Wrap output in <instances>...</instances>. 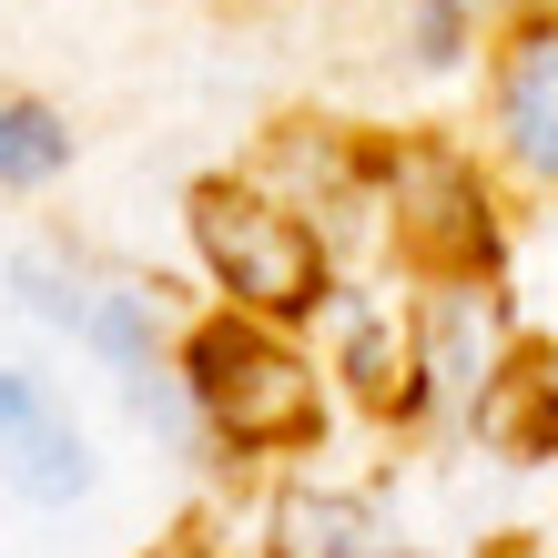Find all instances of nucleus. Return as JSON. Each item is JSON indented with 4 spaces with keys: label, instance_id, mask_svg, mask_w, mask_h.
Here are the masks:
<instances>
[{
    "label": "nucleus",
    "instance_id": "obj_1",
    "mask_svg": "<svg viewBox=\"0 0 558 558\" xmlns=\"http://www.w3.org/2000/svg\"><path fill=\"white\" fill-rule=\"evenodd\" d=\"M173 366H183L193 426H204V468H294L336 426V376H325L305 325L193 305Z\"/></svg>",
    "mask_w": 558,
    "mask_h": 558
},
{
    "label": "nucleus",
    "instance_id": "obj_2",
    "mask_svg": "<svg viewBox=\"0 0 558 558\" xmlns=\"http://www.w3.org/2000/svg\"><path fill=\"white\" fill-rule=\"evenodd\" d=\"M183 265L204 284V305L234 315H275V325H315V305L336 294V244L284 204L265 173H204L183 193Z\"/></svg>",
    "mask_w": 558,
    "mask_h": 558
},
{
    "label": "nucleus",
    "instance_id": "obj_3",
    "mask_svg": "<svg viewBox=\"0 0 558 558\" xmlns=\"http://www.w3.org/2000/svg\"><path fill=\"white\" fill-rule=\"evenodd\" d=\"M376 204L397 275H498L518 244V193L468 133H376Z\"/></svg>",
    "mask_w": 558,
    "mask_h": 558
},
{
    "label": "nucleus",
    "instance_id": "obj_4",
    "mask_svg": "<svg viewBox=\"0 0 558 558\" xmlns=\"http://www.w3.org/2000/svg\"><path fill=\"white\" fill-rule=\"evenodd\" d=\"M407 315H416V416L457 426V437H468L477 407L538 355L508 265L498 275H407Z\"/></svg>",
    "mask_w": 558,
    "mask_h": 558
},
{
    "label": "nucleus",
    "instance_id": "obj_5",
    "mask_svg": "<svg viewBox=\"0 0 558 558\" xmlns=\"http://www.w3.org/2000/svg\"><path fill=\"white\" fill-rule=\"evenodd\" d=\"M477 153L518 204L558 214V0H518L477 61Z\"/></svg>",
    "mask_w": 558,
    "mask_h": 558
},
{
    "label": "nucleus",
    "instance_id": "obj_6",
    "mask_svg": "<svg viewBox=\"0 0 558 558\" xmlns=\"http://www.w3.org/2000/svg\"><path fill=\"white\" fill-rule=\"evenodd\" d=\"M244 173H265L284 204L336 244L345 275H397V254H386V204H376V133L325 122V112H284L275 133L254 143Z\"/></svg>",
    "mask_w": 558,
    "mask_h": 558
},
{
    "label": "nucleus",
    "instance_id": "obj_7",
    "mask_svg": "<svg viewBox=\"0 0 558 558\" xmlns=\"http://www.w3.org/2000/svg\"><path fill=\"white\" fill-rule=\"evenodd\" d=\"M315 355L336 376V407L366 426H426L416 416V315H407V275H336V294L315 305Z\"/></svg>",
    "mask_w": 558,
    "mask_h": 558
},
{
    "label": "nucleus",
    "instance_id": "obj_8",
    "mask_svg": "<svg viewBox=\"0 0 558 558\" xmlns=\"http://www.w3.org/2000/svg\"><path fill=\"white\" fill-rule=\"evenodd\" d=\"M254 558H426L397 508L355 477H315V468H275L265 518H254Z\"/></svg>",
    "mask_w": 558,
    "mask_h": 558
},
{
    "label": "nucleus",
    "instance_id": "obj_9",
    "mask_svg": "<svg viewBox=\"0 0 558 558\" xmlns=\"http://www.w3.org/2000/svg\"><path fill=\"white\" fill-rule=\"evenodd\" d=\"M92 437H82V416L72 397L41 376V366H21V355H0V487L31 508H82L92 498Z\"/></svg>",
    "mask_w": 558,
    "mask_h": 558
},
{
    "label": "nucleus",
    "instance_id": "obj_10",
    "mask_svg": "<svg viewBox=\"0 0 558 558\" xmlns=\"http://www.w3.org/2000/svg\"><path fill=\"white\" fill-rule=\"evenodd\" d=\"M92 284H102V254L72 244V234H31V244L0 254V294H11V315H21V325H41L51 345H82Z\"/></svg>",
    "mask_w": 558,
    "mask_h": 558
},
{
    "label": "nucleus",
    "instance_id": "obj_11",
    "mask_svg": "<svg viewBox=\"0 0 558 558\" xmlns=\"http://www.w3.org/2000/svg\"><path fill=\"white\" fill-rule=\"evenodd\" d=\"M487 21L477 0H386V51L407 82H477L487 61Z\"/></svg>",
    "mask_w": 558,
    "mask_h": 558
},
{
    "label": "nucleus",
    "instance_id": "obj_12",
    "mask_svg": "<svg viewBox=\"0 0 558 558\" xmlns=\"http://www.w3.org/2000/svg\"><path fill=\"white\" fill-rule=\"evenodd\" d=\"M72 162H82L72 112H61L51 92L0 82V193H11V204H31V193H51L61 173H72Z\"/></svg>",
    "mask_w": 558,
    "mask_h": 558
},
{
    "label": "nucleus",
    "instance_id": "obj_13",
    "mask_svg": "<svg viewBox=\"0 0 558 558\" xmlns=\"http://www.w3.org/2000/svg\"><path fill=\"white\" fill-rule=\"evenodd\" d=\"M468 437H477L487 457H508V468H538V457H558V366H548V345L477 407Z\"/></svg>",
    "mask_w": 558,
    "mask_h": 558
},
{
    "label": "nucleus",
    "instance_id": "obj_14",
    "mask_svg": "<svg viewBox=\"0 0 558 558\" xmlns=\"http://www.w3.org/2000/svg\"><path fill=\"white\" fill-rule=\"evenodd\" d=\"M548 366H558V336H548Z\"/></svg>",
    "mask_w": 558,
    "mask_h": 558
}]
</instances>
